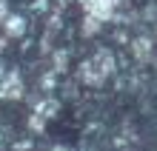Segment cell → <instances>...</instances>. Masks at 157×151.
<instances>
[{"mask_svg": "<svg viewBox=\"0 0 157 151\" xmlns=\"http://www.w3.org/2000/svg\"><path fill=\"white\" fill-rule=\"evenodd\" d=\"M112 71H114V54L109 49H100L80 66V80L86 83V86L97 89V86H103V83L112 77Z\"/></svg>", "mask_w": 157, "mask_h": 151, "instance_id": "6da1fadb", "label": "cell"}, {"mask_svg": "<svg viewBox=\"0 0 157 151\" xmlns=\"http://www.w3.org/2000/svg\"><path fill=\"white\" fill-rule=\"evenodd\" d=\"M80 3H83V9H86V17H94V20L106 23L109 17L114 14L117 0H80Z\"/></svg>", "mask_w": 157, "mask_h": 151, "instance_id": "7a4b0ae2", "label": "cell"}, {"mask_svg": "<svg viewBox=\"0 0 157 151\" xmlns=\"http://www.w3.org/2000/svg\"><path fill=\"white\" fill-rule=\"evenodd\" d=\"M3 29L9 37H20L26 32V23H23V17H17V14H9L6 20H3Z\"/></svg>", "mask_w": 157, "mask_h": 151, "instance_id": "3957f363", "label": "cell"}, {"mask_svg": "<svg viewBox=\"0 0 157 151\" xmlns=\"http://www.w3.org/2000/svg\"><path fill=\"white\" fill-rule=\"evenodd\" d=\"M9 17V6H6V0H0V23H3Z\"/></svg>", "mask_w": 157, "mask_h": 151, "instance_id": "277c9868", "label": "cell"}, {"mask_svg": "<svg viewBox=\"0 0 157 151\" xmlns=\"http://www.w3.org/2000/svg\"><path fill=\"white\" fill-rule=\"evenodd\" d=\"M52 151H66V148H52Z\"/></svg>", "mask_w": 157, "mask_h": 151, "instance_id": "5b68a950", "label": "cell"}]
</instances>
